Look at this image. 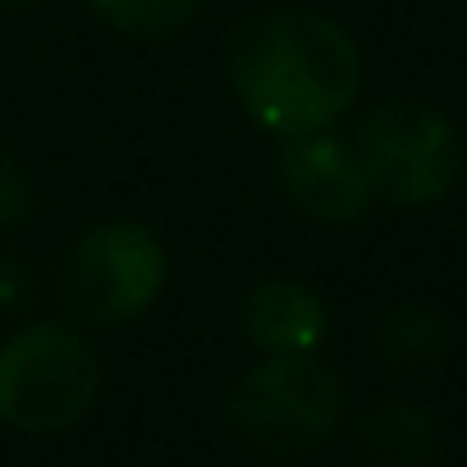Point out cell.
<instances>
[{"label": "cell", "mask_w": 467, "mask_h": 467, "mask_svg": "<svg viewBox=\"0 0 467 467\" xmlns=\"http://www.w3.org/2000/svg\"><path fill=\"white\" fill-rule=\"evenodd\" d=\"M224 69L244 110L285 142L335 124L362 88L358 42L335 19L289 5L234 28Z\"/></svg>", "instance_id": "cell-1"}, {"label": "cell", "mask_w": 467, "mask_h": 467, "mask_svg": "<svg viewBox=\"0 0 467 467\" xmlns=\"http://www.w3.org/2000/svg\"><path fill=\"white\" fill-rule=\"evenodd\" d=\"M344 385L312 353H271L229 389L224 421L248 449L266 458L312 453L339 421Z\"/></svg>", "instance_id": "cell-2"}, {"label": "cell", "mask_w": 467, "mask_h": 467, "mask_svg": "<svg viewBox=\"0 0 467 467\" xmlns=\"http://www.w3.org/2000/svg\"><path fill=\"white\" fill-rule=\"evenodd\" d=\"M101 389L92 344L69 326H28L0 348V417L28 435L69 431Z\"/></svg>", "instance_id": "cell-3"}, {"label": "cell", "mask_w": 467, "mask_h": 467, "mask_svg": "<svg viewBox=\"0 0 467 467\" xmlns=\"http://www.w3.org/2000/svg\"><path fill=\"white\" fill-rule=\"evenodd\" d=\"M353 156L385 202L421 206L458 183L462 151L453 124L426 101H380L358 119Z\"/></svg>", "instance_id": "cell-4"}, {"label": "cell", "mask_w": 467, "mask_h": 467, "mask_svg": "<svg viewBox=\"0 0 467 467\" xmlns=\"http://www.w3.org/2000/svg\"><path fill=\"white\" fill-rule=\"evenodd\" d=\"M165 248L151 229L133 220L97 224L74 244L60 294L78 321L124 326L156 303L165 285Z\"/></svg>", "instance_id": "cell-5"}, {"label": "cell", "mask_w": 467, "mask_h": 467, "mask_svg": "<svg viewBox=\"0 0 467 467\" xmlns=\"http://www.w3.org/2000/svg\"><path fill=\"white\" fill-rule=\"evenodd\" d=\"M275 170H280L285 197L312 220L353 224L371 206V183L344 138H330V133L289 138Z\"/></svg>", "instance_id": "cell-6"}, {"label": "cell", "mask_w": 467, "mask_h": 467, "mask_svg": "<svg viewBox=\"0 0 467 467\" xmlns=\"http://www.w3.org/2000/svg\"><path fill=\"white\" fill-rule=\"evenodd\" d=\"M244 330L266 353H312L326 339V307L298 280H257L244 298Z\"/></svg>", "instance_id": "cell-7"}, {"label": "cell", "mask_w": 467, "mask_h": 467, "mask_svg": "<svg viewBox=\"0 0 467 467\" xmlns=\"http://www.w3.org/2000/svg\"><path fill=\"white\" fill-rule=\"evenodd\" d=\"M435 421L412 403L385 399L367 408L353 431V467H435Z\"/></svg>", "instance_id": "cell-8"}, {"label": "cell", "mask_w": 467, "mask_h": 467, "mask_svg": "<svg viewBox=\"0 0 467 467\" xmlns=\"http://www.w3.org/2000/svg\"><path fill=\"white\" fill-rule=\"evenodd\" d=\"M376 348L394 371H426L444 353V321L431 307H399L380 321Z\"/></svg>", "instance_id": "cell-9"}, {"label": "cell", "mask_w": 467, "mask_h": 467, "mask_svg": "<svg viewBox=\"0 0 467 467\" xmlns=\"http://www.w3.org/2000/svg\"><path fill=\"white\" fill-rule=\"evenodd\" d=\"M88 5L124 37H174L197 15V0H88Z\"/></svg>", "instance_id": "cell-10"}, {"label": "cell", "mask_w": 467, "mask_h": 467, "mask_svg": "<svg viewBox=\"0 0 467 467\" xmlns=\"http://www.w3.org/2000/svg\"><path fill=\"white\" fill-rule=\"evenodd\" d=\"M28 206H33V183H28L24 165L0 151V229L19 224L28 215Z\"/></svg>", "instance_id": "cell-11"}]
</instances>
